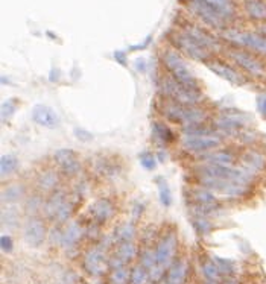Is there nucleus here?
<instances>
[{
  "label": "nucleus",
  "instance_id": "nucleus-1",
  "mask_svg": "<svg viewBox=\"0 0 266 284\" xmlns=\"http://www.w3.org/2000/svg\"><path fill=\"white\" fill-rule=\"evenodd\" d=\"M160 88H161V93L168 99L175 100V102L183 103V105L196 106L198 103H201L204 100V96L201 94L199 88L187 87V85L178 82L177 79H174L171 75L161 78Z\"/></svg>",
  "mask_w": 266,
  "mask_h": 284
},
{
  "label": "nucleus",
  "instance_id": "nucleus-2",
  "mask_svg": "<svg viewBox=\"0 0 266 284\" xmlns=\"http://www.w3.org/2000/svg\"><path fill=\"white\" fill-rule=\"evenodd\" d=\"M161 113L164 117H168L169 120L180 122L184 125H196V123H204L207 114L204 110L198 108V106H189L178 103L175 100L168 99L163 102L161 105Z\"/></svg>",
  "mask_w": 266,
  "mask_h": 284
},
{
  "label": "nucleus",
  "instance_id": "nucleus-3",
  "mask_svg": "<svg viewBox=\"0 0 266 284\" xmlns=\"http://www.w3.org/2000/svg\"><path fill=\"white\" fill-rule=\"evenodd\" d=\"M161 62L163 65L168 68L169 75L177 79L178 82L192 87V88H199L198 79L195 78V75L192 73V70L189 68V65L186 64V61L181 58V55L174 50V49H164L161 53Z\"/></svg>",
  "mask_w": 266,
  "mask_h": 284
},
{
  "label": "nucleus",
  "instance_id": "nucleus-4",
  "mask_svg": "<svg viewBox=\"0 0 266 284\" xmlns=\"http://www.w3.org/2000/svg\"><path fill=\"white\" fill-rule=\"evenodd\" d=\"M224 38L239 47H247L262 55H266V37L256 32H241L236 29H228L224 32Z\"/></svg>",
  "mask_w": 266,
  "mask_h": 284
},
{
  "label": "nucleus",
  "instance_id": "nucleus-5",
  "mask_svg": "<svg viewBox=\"0 0 266 284\" xmlns=\"http://www.w3.org/2000/svg\"><path fill=\"white\" fill-rule=\"evenodd\" d=\"M248 123V116L239 110H224L216 119H215V125L216 128L227 134V135H241V132L245 129Z\"/></svg>",
  "mask_w": 266,
  "mask_h": 284
},
{
  "label": "nucleus",
  "instance_id": "nucleus-6",
  "mask_svg": "<svg viewBox=\"0 0 266 284\" xmlns=\"http://www.w3.org/2000/svg\"><path fill=\"white\" fill-rule=\"evenodd\" d=\"M171 43L180 49L181 52H184L189 58L192 59H196V61H210V55L212 52L204 49L199 43H196L192 37H189V35L183 30H178V32H174L171 33Z\"/></svg>",
  "mask_w": 266,
  "mask_h": 284
},
{
  "label": "nucleus",
  "instance_id": "nucleus-7",
  "mask_svg": "<svg viewBox=\"0 0 266 284\" xmlns=\"http://www.w3.org/2000/svg\"><path fill=\"white\" fill-rule=\"evenodd\" d=\"M186 6L193 15H196L199 20L212 27L224 29L228 23L218 11H215L207 2H204V0H187Z\"/></svg>",
  "mask_w": 266,
  "mask_h": 284
},
{
  "label": "nucleus",
  "instance_id": "nucleus-8",
  "mask_svg": "<svg viewBox=\"0 0 266 284\" xmlns=\"http://www.w3.org/2000/svg\"><path fill=\"white\" fill-rule=\"evenodd\" d=\"M222 143L221 135L210 132L203 135H184L183 137V148L187 152L193 154H206L212 149H216Z\"/></svg>",
  "mask_w": 266,
  "mask_h": 284
},
{
  "label": "nucleus",
  "instance_id": "nucleus-9",
  "mask_svg": "<svg viewBox=\"0 0 266 284\" xmlns=\"http://www.w3.org/2000/svg\"><path fill=\"white\" fill-rule=\"evenodd\" d=\"M177 253V236L175 233H168L161 240H158L155 248L157 265L163 269H169L174 263V257Z\"/></svg>",
  "mask_w": 266,
  "mask_h": 284
},
{
  "label": "nucleus",
  "instance_id": "nucleus-10",
  "mask_svg": "<svg viewBox=\"0 0 266 284\" xmlns=\"http://www.w3.org/2000/svg\"><path fill=\"white\" fill-rule=\"evenodd\" d=\"M230 55V58L235 61L241 68H244L245 72L254 75V76H262L265 75V67L263 64L254 58L251 53L245 52V50H241V49H228L227 52Z\"/></svg>",
  "mask_w": 266,
  "mask_h": 284
},
{
  "label": "nucleus",
  "instance_id": "nucleus-11",
  "mask_svg": "<svg viewBox=\"0 0 266 284\" xmlns=\"http://www.w3.org/2000/svg\"><path fill=\"white\" fill-rule=\"evenodd\" d=\"M104 248L102 246H97V248H93L91 251H88L84 257V266L85 269L94 275V277H101L107 272L108 266H110V262L107 260L105 254H104Z\"/></svg>",
  "mask_w": 266,
  "mask_h": 284
},
{
  "label": "nucleus",
  "instance_id": "nucleus-12",
  "mask_svg": "<svg viewBox=\"0 0 266 284\" xmlns=\"http://www.w3.org/2000/svg\"><path fill=\"white\" fill-rule=\"evenodd\" d=\"M206 65L215 75H218L219 78L225 79L227 82H230L233 85H242L245 82V78L238 72V70H235L231 65H228L219 59H210L206 62Z\"/></svg>",
  "mask_w": 266,
  "mask_h": 284
},
{
  "label": "nucleus",
  "instance_id": "nucleus-13",
  "mask_svg": "<svg viewBox=\"0 0 266 284\" xmlns=\"http://www.w3.org/2000/svg\"><path fill=\"white\" fill-rule=\"evenodd\" d=\"M181 30L186 32L189 37H192L196 43H199L204 49H207V50H210V52L219 47L218 40L213 37L212 33H209V32L204 30L203 27H199V26H196V24H193V23H190V21L184 23L183 27H181Z\"/></svg>",
  "mask_w": 266,
  "mask_h": 284
},
{
  "label": "nucleus",
  "instance_id": "nucleus-14",
  "mask_svg": "<svg viewBox=\"0 0 266 284\" xmlns=\"http://www.w3.org/2000/svg\"><path fill=\"white\" fill-rule=\"evenodd\" d=\"M190 198H192V202H193V210L203 211V213H206V215L212 213L218 205L216 196L212 193V190H209L206 187L193 189L190 192Z\"/></svg>",
  "mask_w": 266,
  "mask_h": 284
},
{
  "label": "nucleus",
  "instance_id": "nucleus-15",
  "mask_svg": "<svg viewBox=\"0 0 266 284\" xmlns=\"http://www.w3.org/2000/svg\"><path fill=\"white\" fill-rule=\"evenodd\" d=\"M23 237L29 246H40L46 240V227L40 219H29L23 228Z\"/></svg>",
  "mask_w": 266,
  "mask_h": 284
},
{
  "label": "nucleus",
  "instance_id": "nucleus-16",
  "mask_svg": "<svg viewBox=\"0 0 266 284\" xmlns=\"http://www.w3.org/2000/svg\"><path fill=\"white\" fill-rule=\"evenodd\" d=\"M53 160L64 173H67L70 176L76 175L81 170V163L76 154L70 149H58L53 154Z\"/></svg>",
  "mask_w": 266,
  "mask_h": 284
},
{
  "label": "nucleus",
  "instance_id": "nucleus-17",
  "mask_svg": "<svg viewBox=\"0 0 266 284\" xmlns=\"http://www.w3.org/2000/svg\"><path fill=\"white\" fill-rule=\"evenodd\" d=\"M32 120L47 129H55L59 126V116L47 105H35L32 110Z\"/></svg>",
  "mask_w": 266,
  "mask_h": 284
},
{
  "label": "nucleus",
  "instance_id": "nucleus-18",
  "mask_svg": "<svg viewBox=\"0 0 266 284\" xmlns=\"http://www.w3.org/2000/svg\"><path fill=\"white\" fill-rule=\"evenodd\" d=\"M201 161L204 164H215V166H225V167H233L235 166V155L228 151H216V152H206L201 155Z\"/></svg>",
  "mask_w": 266,
  "mask_h": 284
},
{
  "label": "nucleus",
  "instance_id": "nucleus-19",
  "mask_svg": "<svg viewBox=\"0 0 266 284\" xmlns=\"http://www.w3.org/2000/svg\"><path fill=\"white\" fill-rule=\"evenodd\" d=\"M90 211L96 222H107L114 215V207L107 199H99L90 207Z\"/></svg>",
  "mask_w": 266,
  "mask_h": 284
},
{
  "label": "nucleus",
  "instance_id": "nucleus-20",
  "mask_svg": "<svg viewBox=\"0 0 266 284\" xmlns=\"http://www.w3.org/2000/svg\"><path fill=\"white\" fill-rule=\"evenodd\" d=\"M82 237V228L78 222H72L67 228L62 231V239H61V245L67 250H72L73 246H76L79 243Z\"/></svg>",
  "mask_w": 266,
  "mask_h": 284
},
{
  "label": "nucleus",
  "instance_id": "nucleus-21",
  "mask_svg": "<svg viewBox=\"0 0 266 284\" xmlns=\"http://www.w3.org/2000/svg\"><path fill=\"white\" fill-rule=\"evenodd\" d=\"M215 11H218L227 21L231 20L236 14V5L233 0H204Z\"/></svg>",
  "mask_w": 266,
  "mask_h": 284
},
{
  "label": "nucleus",
  "instance_id": "nucleus-22",
  "mask_svg": "<svg viewBox=\"0 0 266 284\" xmlns=\"http://www.w3.org/2000/svg\"><path fill=\"white\" fill-rule=\"evenodd\" d=\"M187 274V265L184 260H177L168 271V284H183Z\"/></svg>",
  "mask_w": 266,
  "mask_h": 284
},
{
  "label": "nucleus",
  "instance_id": "nucleus-23",
  "mask_svg": "<svg viewBox=\"0 0 266 284\" xmlns=\"http://www.w3.org/2000/svg\"><path fill=\"white\" fill-rule=\"evenodd\" d=\"M244 170H247L250 175H254L256 172L262 170L265 167V158L257 152H247L242 160Z\"/></svg>",
  "mask_w": 266,
  "mask_h": 284
},
{
  "label": "nucleus",
  "instance_id": "nucleus-24",
  "mask_svg": "<svg viewBox=\"0 0 266 284\" xmlns=\"http://www.w3.org/2000/svg\"><path fill=\"white\" fill-rule=\"evenodd\" d=\"M192 222H193L195 230H196L199 234H203V236L209 234V233L213 230V225H212V222L209 221V215H206V213H203V211L193 210Z\"/></svg>",
  "mask_w": 266,
  "mask_h": 284
},
{
  "label": "nucleus",
  "instance_id": "nucleus-25",
  "mask_svg": "<svg viewBox=\"0 0 266 284\" xmlns=\"http://www.w3.org/2000/svg\"><path fill=\"white\" fill-rule=\"evenodd\" d=\"M245 11L254 20H265L266 18V5L262 0H244Z\"/></svg>",
  "mask_w": 266,
  "mask_h": 284
},
{
  "label": "nucleus",
  "instance_id": "nucleus-26",
  "mask_svg": "<svg viewBox=\"0 0 266 284\" xmlns=\"http://www.w3.org/2000/svg\"><path fill=\"white\" fill-rule=\"evenodd\" d=\"M152 128H154V137L160 141L161 145H169L174 141V134L168 125H164L161 122H155L152 125Z\"/></svg>",
  "mask_w": 266,
  "mask_h": 284
},
{
  "label": "nucleus",
  "instance_id": "nucleus-27",
  "mask_svg": "<svg viewBox=\"0 0 266 284\" xmlns=\"http://www.w3.org/2000/svg\"><path fill=\"white\" fill-rule=\"evenodd\" d=\"M18 169V158L14 154H5L0 160V173L3 178L11 176L15 170Z\"/></svg>",
  "mask_w": 266,
  "mask_h": 284
},
{
  "label": "nucleus",
  "instance_id": "nucleus-28",
  "mask_svg": "<svg viewBox=\"0 0 266 284\" xmlns=\"http://www.w3.org/2000/svg\"><path fill=\"white\" fill-rule=\"evenodd\" d=\"M58 184V173L55 170H44L40 178H38V186L43 192H50L56 187Z\"/></svg>",
  "mask_w": 266,
  "mask_h": 284
},
{
  "label": "nucleus",
  "instance_id": "nucleus-29",
  "mask_svg": "<svg viewBox=\"0 0 266 284\" xmlns=\"http://www.w3.org/2000/svg\"><path fill=\"white\" fill-rule=\"evenodd\" d=\"M157 189H158V196H160V201L164 207H169L172 204V192H171V187L168 184L163 176H157Z\"/></svg>",
  "mask_w": 266,
  "mask_h": 284
},
{
  "label": "nucleus",
  "instance_id": "nucleus-30",
  "mask_svg": "<svg viewBox=\"0 0 266 284\" xmlns=\"http://www.w3.org/2000/svg\"><path fill=\"white\" fill-rule=\"evenodd\" d=\"M136 253H137V250H136L134 243H132V242H122L117 246L116 257L120 259L123 263H128V262H131L132 259L136 257Z\"/></svg>",
  "mask_w": 266,
  "mask_h": 284
},
{
  "label": "nucleus",
  "instance_id": "nucleus-31",
  "mask_svg": "<svg viewBox=\"0 0 266 284\" xmlns=\"http://www.w3.org/2000/svg\"><path fill=\"white\" fill-rule=\"evenodd\" d=\"M136 236V230L132 227V224H123L122 227H119L114 233V240L117 243H122V242H132Z\"/></svg>",
  "mask_w": 266,
  "mask_h": 284
},
{
  "label": "nucleus",
  "instance_id": "nucleus-32",
  "mask_svg": "<svg viewBox=\"0 0 266 284\" xmlns=\"http://www.w3.org/2000/svg\"><path fill=\"white\" fill-rule=\"evenodd\" d=\"M23 195V189L20 186H9L2 192V202L6 204H14L15 201H18Z\"/></svg>",
  "mask_w": 266,
  "mask_h": 284
},
{
  "label": "nucleus",
  "instance_id": "nucleus-33",
  "mask_svg": "<svg viewBox=\"0 0 266 284\" xmlns=\"http://www.w3.org/2000/svg\"><path fill=\"white\" fill-rule=\"evenodd\" d=\"M201 269H203L204 277H206L209 281L216 283V281L221 278V272H219V269H218V266L215 265L213 260H206V262L201 265Z\"/></svg>",
  "mask_w": 266,
  "mask_h": 284
},
{
  "label": "nucleus",
  "instance_id": "nucleus-34",
  "mask_svg": "<svg viewBox=\"0 0 266 284\" xmlns=\"http://www.w3.org/2000/svg\"><path fill=\"white\" fill-rule=\"evenodd\" d=\"M149 272L143 266H136L131 271V283L132 284H148L149 281Z\"/></svg>",
  "mask_w": 266,
  "mask_h": 284
},
{
  "label": "nucleus",
  "instance_id": "nucleus-35",
  "mask_svg": "<svg viewBox=\"0 0 266 284\" xmlns=\"http://www.w3.org/2000/svg\"><path fill=\"white\" fill-rule=\"evenodd\" d=\"M212 260L218 266L221 275H233V272H235V263H233L231 260L221 259V257H213Z\"/></svg>",
  "mask_w": 266,
  "mask_h": 284
},
{
  "label": "nucleus",
  "instance_id": "nucleus-36",
  "mask_svg": "<svg viewBox=\"0 0 266 284\" xmlns=\"http://www.w3.org/2000/svg\"><path fill=\"white\" fill-rule=\"evenodd\" d=\"M157 265V259H155V251L151 250H145L140 256V266H143L146 271H151L154 266Z\"/></svg>",
  "mask_w": 266,
  "mask_h": 284
},
{
  "label": "nucleus",
  "instance_id": "nucleus-37",
  "mask_svg": "<svg viewBox=\"0 0 266 284\" xmlns=\"http://www.w3.org/2000/svg\"><path fill=\"white\" fill-rule=\"evenodd\" d=\"M70 215H72V204H70V201L67 199L65 201L62 205H61V208L56 211V215H55V221L56 222H59V224H62V222H65L69 218H70Z\"/></svg>",
  "mask_w": 266,
  "mask_h": 284
},
{
  "label": "nucleus",
  "instance_id": "nucleus-38",
  "mask_svg": "<svg viewBox=\"0 0 266 284\" xmlns=\"http://www.w3.org/2000/svg\"><path fill=\"white\" fill-rule=\"evenodd\" d=\"M139 161H140L142 167L146 170H154L157 167V155H154L151 152H142L139 155Z\"/></svg>",
  "mask_w": 266,
  "mask_h": 284
},
{
  "label": "nucleus",
  "instance_id": "nucleus-39",
  "mask_svg": "<svg viewBox=\"0 0 266 284\" xmlns=\"http://www.w3.org/2000/svg\"><path fill=\"white\" fill-rule=\"evenodd\" d=\"M15 110H17V100H14V99L5 100V102L2 103V119H3V120L11 119V117L14 116Z\"/></svg>",
  "mask_w": 266,
  "mask_h": 284
},
{
  "label": "nucleus",
  "instance_id": "nucleus-40",
  "mask_svg": "<svg viewBox=\"0 0 266 284\" xmlns=\"http://www.w3.org/2000/svg\"><path fill=\"white\" fill-rule=\"evenodd\" d=\"M128 280H131V274H128V271L125 268L114 269V272L111 275V283L113 284H126Z\"/></svg>",
  "mask_w": 266,
  "mask_h": 284
},
{
  "label": "nucleus",
  "instance_id": "nucleus-41",
  "mask_svg": "<svg viewBox=\"0 0 266 284\" xmlns=\"http://www.w3.org/2000/svg\"><path fill=\"white\" fill-rule=\"evenodd\" d=\"M256 105H257V111L260 113V116L266 119V93L257 94V97H256Z\"/></svg>",
  "mask_w": 266,
  "mask_h": 284
},
{
  "label": "nucleus",
  "instance_id": "nucleus-42",
  "mask_svg": "<svg viewBox=\"0 0 266 284\" xmlns=\"http://www.w3.org/2000/svg\"><path fill=\"white\" fill-rule=\"evenodd\" d=\"M73 134H75V137H76L79 141H82V143L93 140V134L88 132L87 129H82V128H75V129H73Z\"/></svg>",
  "mask_w": 266,
  "mask_h": 284
},
{
  "label": "nucleus",
  "instance_id": "nucleus-43",
  "mask_svg": "<svg viewBox=\"0 0 266 284\" xmlns=\"http://www.w3.org/2000/svg\"><path fill=\"white\" fill-rule=\"evenodd\" d=\"M0 246H2L3 253H11L14 250V242L9 236H2V240H0Z\"/></svg>",
  "mask_w": 266,
  "mask_h": 284
},
{
  "label": "nucleus",
  "instance_id": "nucleus-44",
  "mask_svg": "<svg viewBox=\"0 0 266 284\" xmlns=\"http://www.w3.org/2000/svg\"><path fill=\"white\" fill-rule=\"evenodd\" d=\"M143 210H145V204L136 202L134 205H132V208H131V215H132V218H134V219H139V218L142 216Z\"/></svg>",
  "mask_w": 266,
  "mask_h": 284
},
{
  "label": "nucleus",
  "instance_id": "nucleus-45",
  "mask_svg": "<svg viewBox=\"0 0 266 284\" xmlns=\"http://www.w3.org/2000/svg\"><path fill=\"white\" fill-rule=\"evenodd\" d=\"M114 59L120 64V65H126V53L125 52H122V50H116L114 52Z\"/></svg>",
  "mask_w": 266,
  "mask_h": 284
},
{
  "label": "nucleus",
  "instance_id": "nucleus-46",
  "mask_svg": "<svg viewBox=\"0 0 266 284\" xmlns=\"http://www.w3.org/2000/svg\"><path fill=\"white\" fill-rule=\"evenodd\" d=\"M148 43H151V37H146V40H145L142 44H137V46H132V47H129V50H140V49H145Z\"/></svg>",
  "mask_w": 266,
  "mask_h": 284
},
{
  "label": "nucleus",
  "instance_id": "nucleus-47",
  "mask_svg": "<svg viewBox=\"0 0 266 284\" xmlns=\"http://www.w3.org/2000/svg\"><path fill=\"white\" fill-rule=\"evenodd\" d=\"M136 65H137L139 72H145V70H146V62L142 61V59H137V61H136Z\"/></svg>",
  "mask_w": 266,
  "mask_h": 284
},
{
  "label": "nucleus",
  "instance_id": "nucleus-48",
  "mask_svg": "<svg viewBox=\"0 0 266 284\" xmlns=\"http://www.w3.org/2000/svg\"><path fill=\"white\" fill-rule=\"evenodd\" d=\"M157 157H158L161 161H166V154H164L163 151H158V152H157Z\"/></svg>",
  "mask_w": 266,
  "mask_h": 284
},
{
  "label": "nucleus",
  "instance_id": "nucleus-49",
  "mask_svg": "<svg viewBox=\"0 0 266 284\" xmlns=\"http://www.w3.org/2000/svg\"><path fill=\"white\" fill-rule=\"evenodd\" d=\"M225 284H236V283H233V281H230V283H225Z\"/></svg>",
  "mask_w": 266,
  "mask_h": 284
},
{
  "label": "nucleus",
  "instance_id": "nucleus-50",
  "mask_svg": "<svg viewBox=\"0 0 266 284\" xmlns=\"http://www.w3.org/2000/svg\"><path fill=\"white\" fill-rule=\"evenodd\" d=\"M209 284H216V283H213V281H209Z\"/></svg>",
  "mask_w": 266,
  "mask_h": 284
}]
</instances>
